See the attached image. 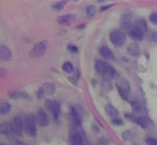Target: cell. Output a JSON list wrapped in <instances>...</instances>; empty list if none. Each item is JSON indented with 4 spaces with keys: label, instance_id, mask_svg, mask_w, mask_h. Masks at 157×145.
<instances>
[{
    "label": "cell",
    "instance_id": "14",
    "mask_svg": "<svg viewBox=\"0 0 157 145\" xmlns=\"http://www.w3.org/2000/svg\"><path fill=\"white\" fill-rule=\"evenodd\" d=\"M0 55H1V59L3 61H9V59H11V51L5 47V45H1V48H0Z\"/></svg>",
    "mask_w": 157,
    "mask_h": 145
},
{
    "label": "cell",
    "instance_id": "27",
    "mask_svg": "<svg viewBox=\"0 0 157 145\" xmlns=\"http://www.w3.org/2000/svg\"><path fill=\"white\" fill-rule=\"evenodd\" d=\"M123 138L125 140H132L134 138V133L131 131V130H127L123 133Z\"/></svg>",
    "mask_w": 157,
    "mask_h": 145
},
{
    "label": "cell",
    "instance_id": "31",
    "mask_svg": "<svg viewBox=\"0 0 157 145\" xmlns=\"http://www.w3.org/2000/svg\"><path fill=\"white\" fill-rule=\"evenodd\" d=\"M112 121H113L114 124H116V125H122L123 124V120L119 119V118H113Z\"/></svg>",
    "mask_w": 157,
    "mask_h": 145
},
{
    "label": "cell",
    "instance_id": "3",
    "mask_svg": "<svg viewBox=\"0 0 157 145\" xmlns=\"http://www.w3.org/2000/svg\"><path fill=\"white\" fill-rule=\"evenodd\" d=\"M110 41H111L112 44L116 48L122 47L125 44V41H126V34L119 29L113 30L112 32L110 33Z\"/></svg>",
    "mask_w": 157,
    "mask_h": 145
},
{
    "label": "cell",
    "instance_id": "35",
    "mask_svg": "<svg viewBox=\"0 0 157 145\" xmlns=\"http://www.w3.org/2000/svg\"><path fill=\"white\" fill-rule=\"evenodd\" d=\"M135 145H138V144H135Z\"/></svg>",
    "mask_w": 157,
    "mask_h": 145
},
{
    "label": "cell",
    "instance_id": "25",
    "mask_svg": "<svg viewBox=\"0 0 157 145\" xmlns=\"http://www.w3.org/2000/svg\"><path fill=\"white\" fill-rule=\"evenodd\" d=\"M66 1H59V2H56V3H53V4L52 5V8L53 10H62L63 7H65L66 5Z\"/></svg>",
    "mask_w": 157,
    "mask_h": 145
},
{
    "label": "cell",
    "instance_id": "17",
    "mask_svg": "<svg viewBox=\"0 0 157 145\" xmlns=\"http://www.w3.org/2000/svg\"><path fill=\"white\" fill-rule=\"evenodd\" d=\"M99 52H100V55L105 59H113L114 58L112 51L108 47H106V45H103V47L100 48Z\"/></svg>",
    "mask_w": 157,
    "mask_h": 145
},
{
    "label": "cell",
    "instance_id": "15",
    "mask_svg": "<svg viewBox=\"0 0 157 145\" xmlns=\"http://www.w3.org/2000/svg\"><path fill=\"white\" fill-rule=\"evenodd\" d=\"M133 26H135L136 28H138V29H140L141 31H143L144 33L147 32V22L145 21V19L143 18H139V19H136V21L134 22Z\"/></svg>",
    "mask_w": 157,
    "mask_h": 145
},
{
    "label": "cell",
    "instance_id": "28",
    "mask_svg": "<svg viewBox=\"0 0 157 145\" xmlns=\"http://www.w3.org/2000/svg\"><path fill=\"white\" fill-rule=\"evenodd\" d=\"M149 20L151 21L153 24H157V11L152 12L149 16Z\"/></svg>",
    "mask_w": 157,
    "mask_h": 145
},
{
    "label": "cell",
    "instance_id": "30",
    "mask_svg": "<svg viewBox=\"0 0 157 145\" xmlns=\"http://www.w3.org/2000/svg\"><path fill=\"white\" fill-rule=\"evenodd\" d=\"M147 145H157V139L156 138H150L147 139Z\"/></svg>",
    "mask_w": 157,
    "mask_h": 145
},
{
    "label": "cell",
    "instance_id": "7",
    "mask_svg": "<svg viewBox=\"0 0 157 145\" xmlns=\"http://www.w3.org/2000/svg\"><path fill=\"white\" fill-rule=\"evenodd\" d=\"M46 107L49 109V111L52 113L53 117L56 120L59 119V114H60V106L56 101H52V100H48L46 101Z\"/></svg>",
    "mask_w": 157,
    "mask_h": 145
},
{
    "label": "cell",
    "instance_id": "24",
    "mask_svg": "<svg viewBox=\"0 0 157 145\" xmlns=\"http://www.w3.org/2000/svg\"><path fill=\"white\" fill-rule=\"evenodd\" d=\"M134 121H135V123H137L138 125H140L142 128H146V127H147L146 119H144L143 117H135Z\"/></svg>",
    "mask_w": 157,
    "mask_h": 145
},
{
    "label": "cell",
    "instance_id": "4",
    "mask_svg": "<svg viewBox=\"0 0 157 145\" xmlns=\"http://www.w3.org/2000/svg\"><path fill=\"white\" fill-rule=\"evenodd\" d=\"M116 87L118 89L119 94L122 96L124 100H127L128 97L130 95V84L127 80L125 79H121L119 82L116 84Z\"/></svg>",
    "mask_w": 157,
    "mask_h": 145
},
{
    "label": "cell",
    "instance_id": "8",
    "mask_svg": "<svg viewBox=\"0 0 157 145\" xmlns=\"http://www.w3.org/2000/svg\"><path fill=\"white\" fill-rule=\"evenodd\" d=\"M11 125L13 128V133L20 136L23 132V121L20 117H15L12 119Z\"/></svg>",
    "mask_w": 157,
    "mask_h": 145
},
{
    "label": "cell",
    "instance_id": "23",
    "mask_svg": "<svg viewBox=\"0 0 157 145\" xmlns=\"http://www.w3.org/2000/svg\"><path fill=\"white\" fill-rule=\"evenodd\" d=\"M63 70L65 71L66 73H72L73 71H74V66H73V63H71V62H66V63H63Z\"/></svg>",
    "mask_w": 157,
    "mask_h": 145
},
{
    "label": "cell",
    "instance_id": "2",
    "mask_svg": "<svg viewBox=\"0 0 157 145\" xmlns=\"http://www.w3.org/2000/svg\"><path fill=\"white\" fill-rule=\"evenodd\" d=\"M24 129L28 136H36V120L33 114H28L24 118Z\"/></svg>",
    "mask_w": 157,
    "mask_h": 145
},
{
    "label": "cell",
    "instance_id": "26",
    "mask_svg": "<svg viewBox=\"0 0 157 145\" xmlns=\"http://www.w3.org/2000/svg\"><path fill=\"white\" fill-rule=\"evenodd\" d=\"M86 13L88 16H93L96 13V6L95 5H88L86 7Z\"/></svg>",
    "mask_w": 157,
    "mask_h": 145
},
{
    "label": "cell",
    "instance_id": "32",
    "mask_svg": "<svg viewBox=\"0 0 157 145\" xmlns=\"http://www.w3.org/2000/svg\"><path fill=\"white\" fill-rule=\"evenodd\" d=\"M12 145H25V143L21 142V141H13Z\"/></svg>",
    "mask_w": 157,
    "mask_h": 145
},
{
    "label": "cell",
    "instance_id": "11",
    "mask_svg": "<svg viewBox=\"0 0 157 145\" xmlns=\"http://www.w3.org/2000/svg\"><path fill=\"white\" fill-rule=\"evenodd\" d=\"M121 23H122V26L126 29H131L132 28V23H131V15L128 12L124 13L122 17H121Z\"/></svg>",
    "mask_w": 157,
    "mask_h": 145
},
{
    "label": "cell",
    "instance_id": "34",
    "mask_svg": "<svg viewBox=\"0 0 157 145\" xmlns=\"http://www.w3.org/2000/svg\"><path fill=\"white\" fill-rule=\"evenodd\" d=\"M1 145H4V144H1Z\"/></svg>",
    "mask_w": 157,
    "mask_h": 145
},
{
    "label": "cell",
    "instance_id": "20",
    "mask_svg": "<svg viewBox=\"0 0 157 145\" xmlns=\"http://www.w3.org/2000/svg\"><path fill=\"white\" fill-rule=\"evenodd\" d=\"M106 112H107V114H108L109 116H111L112 119L113 118H117L118 115H119V112H118V110L112 105H107L106 106Z\"/></svg>",
    "mask_w": 157,
    "mask_h": 145
},
{
    "label": "cell",
    "instance_id": "29",
    "mask_svg": "<svg viewBox=\"0 0 157 145\" xmlns=\"http://www.w3.org/2000/svg\"><path fill=\"white\" fill-rule=\"evenodd\" d=\"M67 49H69V52H74V54L78 52V48L76 47V45H74V44H69V45H67Z\"/></svg>",
    "mask_w": 157,
    "mask_h": 145
},
{
    "label": "cell",
    "instance_id": "6",
    "mask_svg": "<svg viewBox=\"0 0 157 145\" xmlns=\"http://www.w3.org/2000/svg\"><path fill=\"white\" fill-rule=\"evenodd\" d=\"M56 90V87L53 86L51 83H46L38 89L37 92V97L38 99H42L45 96H51V95L53 94V92Z\"/></svg>",
    "mask_w": 157,
    "mask_h": 145
},
{
    "label": "cell",
    "instance_id": "22",
    "mask_svg": "<svg viewBox=\"0 0 157 145\" xmlns=\"http://www.w3.org/2000/svg\"><path fill=\"white\" fill-rule=\"evenodd\" d=\"M10 97L11 98H15V99H18V98H27V94L24 93V92H21V91H15V92H12L10 93Z\"/></svg>",
    "mask_w": 157,
    "mask_h": 145
},
{
    "label": "cell",
    "instance_id": "13",
    "mask_svg": "<svg viewBox=\"0 0 157 145\" xmlns=\"http://www.w3.org/2000/svg\"><path fill=\"white\" fill-rule=\"evenodd\" d=\"M128 52L132 55V56H138L140 54V47L137 42H132L129 45H128Z\"/></svg>",
    "mask_w": 157,
    "mask_h": 145
},
{
    "label": "cell",
    "instance_id": "19",
    "mask_svg": "<svg viewBox=\"0 0 157 145\" xmlns=\"http://www.w3.org/2000/svg\"><path fill=\"white\" fill-rule=\"evenodd\" d=\"M71 115H72L73 120L77 123V124H81V122H82V115H81L80 111H78L76 107H74V108L71 109Z\"/></svg>",
    "mask_w": 157,
    "mask_h": 145
},
{
    "label": "cell",
    "instance_id": "10",
    "mask_svg": "<svg viewBox=\"0 0 157 145\" xmlns=\"http://www.w3.org/2000/svg\"><path fill=\"white\" fill-rule=\"evenodd\" d=\"M129 35H130V37L132 38V40L138 41V40H143L145 33L143 32V31H141L140 29L136 28L135 26H132V28L129 30Z\"/></svg>",
    "mask_w": 157,
    "mask_h": 145
},
{
    "label": "cell",
    "instance_id": "18",
    "mask_svg": "<svg viewBox=\"0 0 157 145\" xmlns=\"http://www.w3.org/2000/svg\"><path fill=\"white\" fill-rule=\"evenodd\" d=\"M0 132L1 134H5V135H8L10 133H13V128L11 123H2L1 126H0Z\"/></svg>",
    "mask_w": 157,
    "mask_h": 145
},
{
    "label": "cell",
    "instance_id": "33",
    "mask_svg": "<svg viewBox=\"0 0 157 145\" xmlns=\"http://www.w3.org/2000/svg\"><path fill=\"white\" fill-rule=\"evenodd\" d=\"M109 7H111V5H107V6H103L101 8V11H104V10H106L107 8H109Z\"/></svg>",
    "mask_w": 157,
    "mask_h": 145
},
{
    "label": "cell",
    "instance_id": "21",
    "mask_svg": "<svg viewBox=\"0 0 157 145\" xmlns=\"http://www.w3.org/2000/svg\"><path fill=\"white\" fill-rule=\"evenodd\" d=\"M10 109H11V107H10L9 103H7V102H2L1 106H0V113H1V115H5L10 111Z\"/></svg>",
    "mask_w": 157,
    "mask_h": 145
},
{
    "label": "cell",
    "instance_id": "16",
    "mask_svg": "<svg viewBox=\"0 0 157 145\" xmlns=\"http://www.w3.org/2000/svg\"><path fill=\"white\" fill-rule=\"evenodd\" d=\"M75 17H76L75 14H67V15H63L59 17V23L60 25H69V24L75 19Z\"/></svg>",
    "mask_w": 157,
    "mask_h": 145
},
{
    "label": "cell",
    "instance_id": "12",
    "mask_svg": "<svg viewBox=\"0 0 157 145\" xmlns=\"http://www.w3.org/2000/svg\"><path fill=\"white\" fill-rule=\"evenodd\" d=\"M71 143L72 145H84V141L81 134L77 131H74L71 134Z\"/></svg>",
    "mask_w": 157,
    "mask_h": 145
},
{
    "label": "cell",
    "instance_id": "9",
    "mask_svg": "<svg viewBox=\"0 0 157 145\" xmlns=\"http://www.w3.org/2000/svg\"><path fill=\"white\" fill-rule=\"evenodd\" d=\"M35 120H36V123L41 127H45L48 124V115L44 110H40L36 113V116H35Z\"/></svg>",
    "mask_w": 157,
    "mask_h": 145
},
{
    "label": "cell",
    "instance_id": "1",
    "mask_svg": "<svg viewBox=\"0 0 157 145\" xmlns=\"http://www.w3.org/2000/svg\"><path fill=\"white\" fill-rule=\"evenodd\" d=\"M96 70L100 74H102L104 77L110 78V79H113V78H115L117 76L116 70L109 63L104 61H100L99 59V61L96 62Z\"/></svg>",
    "mask_w": 157,
    "mask_h": 145
},
{
    "label": "cell",
    "instance_id": "5",
    "mask_svg": "<svg viewBox=\"0 0 157 145\" xmlns=\"http://www.w3.org/2000/svg\"><path fill=\"white\" fill-rule=\"evenodd\" d=\"M48 41L46 40H42L40 42H38L33 47V48L31 49L30 52V55L33 58H40L46 52V48H48Z\"/></svg>",
    "mask_w": 157,
    "mask_h": 145
}]
</instances>
